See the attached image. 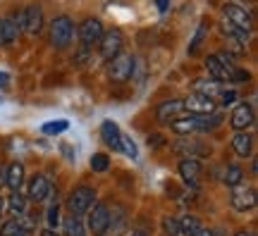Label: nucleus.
Masks as SVG:
<instances>
[{
    "label": "nucleus",
    "mask_w": 258,
    "mask_h": 236,
    "mask_svg": "<svg viewBox=\"0 0 258 236\" xmlns=\"http://www.w3.org/2000/svg\"><path fill=\"white\" fill-rule=\"evenodd\" d=\"M127 236H148L146 231H141V229H134V231H129Z\"/></svg>",
    "instance_id": "nucleus-45"
},
{
    "label": "nucleus",
    "mask_w": 258,
    "mask_h": 236,
    "mask_svg": "<svg viewBox=\"0 0 258 236\" xmlns=\"http://www.w3.org/2000/svg\"><path fill=\"white\" fill-rule=\"evenodd\" d=\"M172 150H175L179 158H194V160L211 153V148H208L206 143H201L199 138H189V136H186V138H179V141L172 145Z\"/></svg>",
    "instance_id": "nucleus-11"
},
{
    "label": "nucleus",
    "mask_w": 258,
    "mask_h": 236,
    "mask_svg": "<svg viewBox=\"0 0 258 236\" xmlns=\"http://www.w3.org/2000/svg\"><path fill=\"white\" fill-rule=\"evenodd\" d=\"M177 172L182 177V182L189 184V186H196V184L201 182V174H203V165L201 160H194V158H184L179 167H177Z\"/></svg>",
    "instance_id": "nucleus-18"
},
{
    "label": "nucleus",
    "mask_w": 258,
    "mask_h": 236,
    "mask_svg": "<svg viewBox=\"0 0 258 236\" xmlns=\"http://www.w3.org/2000/svg\"><path fill=\"white\" fill-rule=\"evenodd\" d=\"M122 46H124V36H122L120 29L103 31L101 41H98V48H101V57H103V60H112L115 55H120L122 53Z\"/></svg>",
    "instance_id": "nucleus-8"
},
{
    "label": "nucleus",
    "mask_w": 258,
    "mask_h": 236,
    "mask_svg": "<svg viewBox=\"0 0 258 236\" xmlns=\"http://www.w3.org/2000/svg\"><path fill=\"white\" fill-rule=\"evenodd\" d=\"M105 224H108V205H105V203H93L91 208H89L86 227L91 229L96 236H101Z\"/></svg>",
    "instance_id": "nucleus-17"
},
{
    "label": "nucleus",
    "mask_w": 258,
    "mask_h": 236,
    "mask_svg": "<svg viewBox=\"0 0 258 236\" xmlns=\"http://www.w3.org/2000/svg\"><path fill=\"white\" fill-rule=\"evenodd\" d=\"M27 205H29L27 196H22L19 191H12V196H8V200H5V210H8L12 217L24 215V212H27Z\"/></svg>",
    "instance_id": "nucleus-26"
},
{
    "label": "nucleus",
    "mask_w": 258,
    "mask_h": 236,
    "mask_svg": "<svg viewBox=\"0 0 258 236\" xmlns=\"http://www.w3.org/2000/svg\"><path fill=\"white\" fill-rule=\"evenodd\" d=\"M103 36V24L101 19H84L79 24V41H82L84 48L96 46Z\"/></svg>",
    "instance_id": "nucleus-15"
},
{
    "label": "nucleus",
    "mask_w": 258,
    "mask_h": 236,
    "mask_svg": "<svg viewBox=\"0 0 258 236\" xmlns=\"http://www.w3.org/2000/svg\"><path fill=\"white\" fill-rule=\"evenodd\" d=\"M196 236H215V234H213L211 229H201V231H199V234H196Z\"/></svg>",
    "instance_id": "nucleus-46"
},
{
    "label": "nucleus",
    "mask_w": 258,
    "mask_h": 236,
    "mask_svg": "<svg viewBox=\"0 0 258 236\" xmlns=\"http://www.w3.org/2000/svg\"><path fill=\"white\" fill-rule=\"evenodd\" d=\"M24 184V165L22 163H12L5 170V186H10L12 191H19Z\"/></svg>",
    "instance_id": "nucleus-23"
},
{
    "label": "nucleus",
    "mask_w": 258,
    "mask_h": 236,
    "mask_svg": "<svg viewBox=\"0 0 258 236\" xmlns=\"http://www.w3.org/2000/svg\"><path fill=\"white\" fill-rule=\"evenodd\" d=\"M160 224H163V234L165 236H179V219H175L172 215H165Z\"/></svg>",
    "instance_id": "nucleus-33"
},
{
    "label": "nucleus",
    "mask_w": 258,
    "mask_h": 236,
    "mask_svg": "<svg viewBox=\"0 0 258 236\" xmlns=\"http://www.w3.org/2000/svg\"><path fill=\"white\" fill-rule=\"evenodd\" d=\"M93 203H96V189L91 186H77L72 189V193L67 196V210L72 212V215H84V212H89Z\"/></svg>",
    "instance_id": "nucleus-4"
},
{
    "label": "nucleus",
    "mask_w": 258,
    "mask_h": 236,
    "mask_svg": "<svg viewBox=\"0 0 258 236\" xmlns=\"http://www.w3.org/2000/svg\"><path fill=\"white\" fill-rule=\"evenodd\" d=\"M249 79H251V74L246 69H239V67H234V72L230 76V82H234V84H246Z\"/></svg>",
    "instance_id": "nucleus-37"
},
{
    "label": "nucleus",
    "mask_w": 258,
    "mask_h": 236,
    "mask_svg": "<svg viewBox=\"0 0 258 236\" xmlns=\"http://www.w3.org/2000/svg\"><path fill=\"white\" fill-rule=\"evenodd\" d=\"M194 93L215 98V96H220V84L213 82V79H196V82H194Z\"/></svg>",
    "instance_id": "nucleus-29"
},
{
    "label": "nucleus",
    "mask_w": 258,
    "mask_h": 236,
    "mask_svg": "<svg viewBox=\"0 0 258 236\" xmlns=\"http://www.w3.org/2000/svg\"><path fill=\"white\" fill-rule=\"evenodd\" d=\"M36 229V219L31 215H19V217H12L8 222L0 224V236H29Z\"/></svg>",
    "instance_id": "nucleus-7"
},
{
    "label": "nucleus",
    "mask_w": 258,
    "mask_h": 236,
    "mask_svg": "<svg viewBox=\"0 0 258 236\" xmlns=\"http://www.w3.org/2000/svg\"><path fill=\"white\" fill-rule=\"evenodd\" d=\"M234 100H237V93L234 91H220V103L227 108V105H234Z\"/></svg>",
    "instance_id": "nucleus-38"
},
{
    "label": "nucleus",
    "mask_w": 258,
    "mask_h": 236,
    "mask_svg": "<svg viewBox=\"0 0 258 236\" xmlns=\"http://www.w3.org/2000/svg\"><path fill=\"white\" fill-rule=\"evenodd\" d=\"M12 19L17 22L19 31H27L29 36H38L41 29H43V10H41V5H36V3L27 5L24 10H19Z\"/></svg>",
    "instance_id": "nucleus-1"
},
{
    "label": "nucleus",
    "mask_w": 258,
    "mask_h": 236,
    "mask_svg": "<svg viewBox=\"0 0 258 236\" xmlns=\"http://www.w3.org/2000/svg\"><path fill=\"white\" fill-rule=\"evenodd\" d=\"M67 127H70V124H67L64 119H57V122H48V124H43L41 131L48 134V136H53V134H62V131H67Z\"/></svg>",
    "instance_id": "nucleus-34"
},
{
    "label": "nucleus",
    "mask_w": 258,
    "mask_h": 236,
    "mask_svg": "<svg viewBox=\"0 0 258 236\" xmlns=\"http://www.w3.org/2000/svg\"><path fill=\"white\" fill-rule=\"evenodd\" d=\"M253 122H256V112H253L249 103H239L237 108L232 110L230 124L234 131H246L249 127H253Z\"/></svg>",
    "instance_id": "nucleus-13"
},
{
    "label": "nucleus",
    "mask_w": 258,
    "mask_h": 236,
    "mask_svg": "<svg viewBox=\"0 0 258 236\" xmlns=\"http://www.w3.org/2000/svg\"><path fill=\"white\" fill-rule=\"evenodd\" d=\"M91 170L93 172H105L108 167H110V158L105 153H93V158H91Z\"/></svg>",
    "instance_id": "nucleus-32"
},
{
    "label": "nucleus",
    "mask_w": 258,
    "mask_h": 236,
    "mask_svg": "<svg viewBox=\"0 0 258 236\" xmlns=\"http://www.w3.org/2000/svg\"><path fill=\"white\" fill-rule=\"evenodd\" d=\"M163 143H165V138L160 136V134H151L148 136V148H160Z\"/></svg>",
    "instance_id": "nucleus-39"
},
{
    "label": "nucleus",
    "mask_w": 258,
    "mask_h": 236,
    "mask_svg": "<svg viewBox=\"0 0 258 236\" xmlns=\"http://www.w3.org/2000/svg\"><path fill=\"white\" fill-rule=\"evenodd\" d=\"M41 236H60V234H55V229H43Z\"/></svg>",
    "instance_id": "nucleus-44"
},
{
    "label": "nucleus",
    "mask_w": 258,
    "mask_h": 236,
    "mask_svg": "<svg viewBox=\"0 0 258 236\" xmlns=\"http://www.w3.org/2000/svg\"><path fill=\"white\" fill-rule=\"evenodd\" d=\"M5 170H8V167H0V189L5 186Z\"/></svg>",
    "instance_id": "nucleus-43"
},
{
    "label": "nucleus",
    "mask_w": 258,
    "mask_h": 236,
    "mask_svg": "<svg viewBox=\"0 0 258 236\" xmlns=\"http://www.w3.org/2000/svg\"><path fill=\"white\" fill-rule=\"evenodd\" d=\"M122 153H127L129 158H132V160H137V158H139V148H137V143H134V141H132L129 136H124V134H122Z\"/></svg>",
    "instance_id": "nucleus-36"
},
{
    "label": "nucleus",
    "mask_w": 258,
    "mask_h": 236,
    "mask_svg": "<svg viewBox=\"0 0 258 236\" xmlns=\"http://www.w3.org/2000/svg\"><path fill=\"white\" fill-rule=\"evenodd\" d=\"M127 208L120 203H112V208L108 205V224L103 229L101 236H120L127 229Z\"/></svg>",
    "instance_id": "nucleus-6"
},
{
    "label": "nucleus",
    "mask_w": 258,
    "mask_h": 236,
    "mask_svg": "<svg viewBox=\"0 0 258 236\" xmlns=\"http://www.w3.org/2000/svg\"><path fill=\"white\" fill-rule=\"evenodd\" d=\"M222 182L227 184L230 189H234V186H239L241 182H244V170H241V165H227L225 167V172H222Z\"/></svg>",
    "instance_id": "nucleus-28"
},
{
    "label": "nucleus",
    "mask_w": 258,
    "mask_h": 236,
    "mask_svg": "<svg viewBox=\"0 0 258 236\" xmlns=\"http://www.w3.org/2000/svg\"><path fill=\"white\" fill-rule=\"evenodd\" d=\"M0 86H3V89H8V86H10V74L0 72Z\"/></svg>",
    "instance_id": "nucleus-40"
},
{
    "label": "nucleus",
    "mask_w": 258,
    "mask_h": 236,
    "mask_svg": "<svg viewBox=\"0 0 258 236\" xmlns=\"http://www.w3.org/2000/svg\"><path fill=\"white\" fill-rule=\"evenodd\" d=\"M46 219H48V229H55L60 224V205L57 203H50V208L46 212Z\"/></svg>",
    "instance_id": "nucleus-35"
},
{
    "label": "nucleus",
    "mask_w": 258,
    "mask_h": 236,
    "mask_svg": "<svg viewBox=\"0 0 258 236\" xmlns=\"http://www.w3.org/2000/svg\"><path fill=\"white\" fill-rule=\"evenodd\" d=\"M170 129L175 131L177 136H189L196 131V115H189V117H177L170 122Z\"/></svg>",
    "instance_id": "nucleus-27"
},
{
    "label": "nucleus",
    "mask_w": 258,
    "mask_h": 236,
    "mask_svg": "<svg viewBox=\"0 0 258 236\" xmlns=\"http://www.w3.org/2000/svg\"><path fill=\"white\" fill-rule=\"evenodd\" d=\"M50 193H53V184L48 182V177L43 174H34L31 179H29V186H27V196L34 203H43V200L50 198Z\"/></svg>",
    "instance_id": "nucleus-14"
},
{
    "label": "nucleus",
    "mask_w": 258,
    "mask_h": 236,
    "mask_svg": "<svg viewBox=\"0 0 258 236\" xmlns=\"http://www.w3.org/2000/svg\"><path fill=\"white\" fill-rule=\"evenodd\" d=\"M225 122L222 112H208V115H196V131H213Z\"/></svg>",
    "instance_id": "nucleus-25"
},
{
    "label": "nucleus",
    "mask_w": 258,
    "mask_h": 236,
    "mask_svg": "<svg viewBox=\"0 0 258 236\" xmlns=\"http://www.w3.org/2000/svg\"><path fill=\"white\" fill-rule=\"evenodd\" d=\"M215 108H218V100L201 93H191L189 98H184V110H189L191 115H208V112H215Z\"/></svg>",
    "instance_id": "nucleus-16"
},
{
    "label": "nucleus",
    "mask_w": 258,
    "mask_h": 236,
    "mask_svg": "<svg viewBox=\"0 0 258 236\" xmlns=\"http://www.w3.org/2000/svg\"><path fill=\"white\" fill-rule=\"evenodd\" d=\"M206 69L211 74L213 82H230L232 72H234V64H232V55H227L225 50L220 53L211 55V57H206Z\"/></svg>",
    "instance_id": "nucleus-2"
},
{
    "label": "nucleus",
    "mask_w": 258,
    "mask_h": 236,
    "mask_svg": "<svg viewBox=\"0 0 258 236\" xmlns=\"http://www.w3.org/2000/svg\"><path fill=\"white\" fill-rule=\"evenodd\" d=\"M62 234L64 236H86V224H84L82 215H67L62 219Z\"/></svg>",
    "instance_id": "nucleus-24"
},
{
    "label": "nucleus",
    "mask_w": 258,
    "mask_h": 236,
    "mask_svg": "<svg viewBox=\"0 0 258 236\" xmlns=\"http://www.w3.org/2000/svg\"><path fill=\"white\" fill-rule=\"evenodd\" d=\"M3 212H5V200H3V196H0V217H3Z\"/></svg>",
    "instance_id": "nucleus-47"
},
{
    "label": "nucleus",
    "mask_w": 258,
    "mask_h": 236,
    "mask_svg": "<svg viewBox=\"0 0 258 236\" xmlns=\"http://www.w3.org/2000/svg\"><path fill=\"white\" fill-rule=\"evenodd\" d=\"M232 236H256V234H253L251 229H239V231H234Z\"/></svg>",
    "instance_id": "nucleus-41"
},
{
    "label": "nucleus",
    "mask_w": 258,
    "mask_h": 236,
    "mask_svg": "<svg viewBox=\"0 0 258 236\" xmlns=\"http://www.w3.org/2000/svg\"><path fill=\"white\" fill-rule=\"evenodd\" d=\"M156 3H158V10H160V12H165L167 5H170V0H156Z\"/></svg>",
    "instance_id": "nucleus-42"
},
{
    "label": "nucleus",
    "mask_w": 258,
    "mask_h": 236,
    "mask_svg": "<svg viewBox=\"0 0 258 236\" xmlns=\"http://www.w3.org/2000/svg\"><path fill=\"white\" fill-rule=\"evenodd\" d=\"M230 203L232 208L237 212H246V210H253L256 208V189L251 186H234L232 189V196H230Z\"/></svg>",
    "instance_id": "nucleus-9"
},
{
    "label": "nucleus",
    "mask_w": 258,
    "mask_h": 236,
    "mask_svg": "<svg viewBox=\"0 0 258 236\" xmlns=\"http://www.w3.org/2000/svg\"><path fill=\"white\" fill-rule=\"evenodd\" d=\"M101 138H103V143L108 145V148L122 153V131H120V127H117L112 119H105V122L101 124Z\"/></svg>",
    "instance_id": "nucleus-19"
},
{
    "label": "nucleus",
    "mask_w": 258,
    "mask_h": 236,
    "mask_svg": "<svg viewBox=\"0 0 258 236\" xmlns=\"http://www.w3.org/2000/svg\"><path fill=\"white\" fill-rule=\"evenodd\" d=\"M225 19H227L230 24H234L237 29H241L244 34H251V31H253V17H251L244 8L234 5V3L225 5Z\"/></svg>",
    "instance_id": "nucleus-10"
},
{
    "label": "nucleus",
    "mask_w": 258,
    "mask_h": 236,
    "mask_svg": "<svg viewBox=\"0 0 258 236\" xmlns=\"http://www.w3.org/2000/svg\"><path fill=\"white\" fill-rule=\"evenodd\" d=\"M203 229V224L194 215H184L179 219V236H196Z\"/></svg>",
    "instance_id": "nucleus-30"
},
{
    "label": "nucleus",
    "mask_w": 258,
    "mask_h": 236,
    "mask_svg": "<svg viewBox=\"0 0 258 236\" xmlns=\"http://www.w3.org/2000/svg\"><path fill=\"white\" fill-rule=\"evenodd\" d=\"M206 34H208V19H201V24H199V29H196V34H194L191 46H189V55H196L199 50H201L203 41H206Z\"/></svg>",
    "instance_id": "nucleus-31"
},
{
    "label": "nucleus",
    "mask_w": 258,
    "mask_h": 236,
    "mask_svg": "<svg viewBox=\"0 0 258 236\" xmlns=\"http://www.w3.org/2000/svg\"><path fill=\"white\" fill-rule=\"evenodd\" d=\"M186 110H184V98H172V100H163L160 105L156 108V119L163 122V124H170L172 119L182 117Z\"/></svg>",
    "instance_id": "nucleus-12"
},
{
    "label": "nucleus",
    "mask_w": 258,
    "mask_h": 236,
    "mask_svg": "<svg viewBox=\"0 0 258 236\" xmlns=\"http://www.w3.org/2000/svg\"><path fill=\"white\" fill-rule=\"evenodd\" d=\"M246 43H249V34H239V36H225V53L232 57H241L246 55Z\"/></svg>",
    "instance_id": "nucleus-21"
},
{
    "label": "nucleus",
    "mask_w": 258,
    "mask_h": 236,
    "mask_svg": "<svg viewBox=\"0 0 258 236\" xmlns=\"http://www.w3.org/2000/svg\"><path fill=\"white\" fill-rule=\"evenodd\" d=\"M134 67H137V60H134V55L132 53H120L115 55L108 64V76H110L112 82H127L129 76L134 74Z\"/></svg>",
    "instance_id": "nucleus-5"
},
{
    "label": "nucleus",
    "mask_w": 258,
    "mask_h": 236,
    "mask_svg": "<svg viewBox=\"0 0 258 236\" xmlns=\"http://www.w3.org/2000/svg\"><path fill=\"white\" fill-rule=\"evenodd\" d=\"M251 148H253V136H251L249 131H237L232 136V150L239 155V158H249Z\"/></svg>",
    "instance_id": "nucleus-22"
},
{
    "label": "nucleus",
    "mask_w": 258,
    "mask_h": 236,
    "mask_svg": "<svg viewBox=\"0 0 258 236\" xmlns=\"http://www.w3.org/2000/svg\"><path fill=\"white\" fill-rule=\"evenodd\" d=\"M19 38V27L12 17H0V46H15Z\"/></svg>",
    "instance_id": "nucleus-20"
},
{
    "label": "nucleus",
    "mask_w": 258,
    "mask_h": 236,
    "mask_svg": "<svg viewBox=\"0 0 258 236\" xmlns=\"http://www.w3.org/2000/svg\"><path fill=\"white\" fill-rule=\"evenodd\" d=\"M72 36H74V22L67 15H60L50 22V43L57 48V50H62L72 43Z\"/></svg>",
    "instance_id": "nucleus-3"
}]
</instances>
